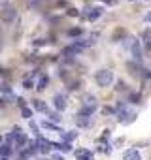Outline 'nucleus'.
<instances>
[{
    "label": "nucleus",
    "mask_w": 151,
    "mask_h": 160,
    "mask_svg": "<svg viewBox=\"0 0 151 160\" xmlns=\"http://www.w3.org/2000/svg\"><path fill=\"white\" fill-rule=\"evenodd\" d=\"M95 81H96V85L98 87H110L112 83H113V72L110 70V68H100L96 73H95Z\"/></svg>",
    "instance_id": "obj_1"
},
{
    "label": "nucleus",
    "mask_w": 151,
    "mask_h": 160,
    "mask_svg": "<svg viewBox=\"0 0 151 160\" xmlns=\"http://www.w3.org/2000/svg\"><path fill=\"white\" fill-rule=\"evenodd\" d=\"M0 19H2V23H13L17 19V10L13 6H4L0 10Z\"/></svg>",
    "instance_id": "obj_2"
},
{
    "label": "nucleus",
    "mask_w": 151,
    "mask_h": 160,
    "mask_svg": "<svg viewBox=\"0 0 151 160\" xmlns=\"http://www.w3.org/2000/svg\"><path fill=\"white\" fill-rule=\"evenodd\" d=\"M136 119V111H132V109H121V111H117V122H121V124H130L132 121Z\"/></svg>",
    "instance_id": "obj_3"
},
{
    "label": "nucleus",
    "mask_w": 151,
    "mask_h": 160,
    "mask_svg": "<svg viewBox=\"0 0 151 160\" xmlns=\"http://www.w3.org/2000/svg\"><path fill=\"white\" fill-rule=\"evenodd\" d=\"M53 106H55L57 111H64V109L68 108V96H66L64 92H57V94L53 96Z\"/></svg>",
    "instance_id": "obj_4"
},
{
    "label": "nucleus",
    "mask_w": 151,
    "mask_h": 160,
    "mask_svg": "<svg viewBox=\"0 0 151 160\" xmlns=\"http://www.w3.org/2000/svg\"><path fill=\"white\" fill-rule=\"evenodd\" d=\"M85 19H89V21H95V19H98L100 15H102V8H91V6H87L85 8Z\"/></svg>",
    "instance_id": "obj_5"
},
{
    "label": "nucleus",
    "mask_w": 151,
    "mask_h": 160,
    "mask_svg": "<svg viewBox=\"0 0 151 160\" xmlns=\"http://www.w3.org/2000/svg\"><path fill=\"white\" fill-rule=\"evenodd\" d=\"M123 160H142V154L136 147H132V149H127L123 152Z\"/></svg>",
    "instance_id": "obj_6"
},
{
    "label": "nucleus",
    "mask_w": 151,
    "mask_h": 160,
    "mask_svg": "<svg viewBox=\"0 0 151 160\" xmlns=\"http://www.w3.org/2000/svg\"><path fill=\"white\" fill-rule=\"evenodd\" d=\"M76 124L81 126V128H87V126L93 124V119L87 117V115H80V113H78V117H76Z\"/></svg>",
    "instance_id": "obj_7"
},
{
    "label": "nucleus",
    "mask_w": 151,
    "mask_h": 160,
    "mask_svg": "<svg viewBox=\"0 0 151 160\" xmlns=\"http://www.w3.org/2000/svg\"><path fill=\"white\" fill-rule=\"evenodd\" d=\"M74 154L78 160H93V151H89V149H78Z\"/></svg>",
    "instance_id": "obj_8"
},
{
    "label": "nucleus",
    "mask_w": 151,
    "mask_h": 160,
    "mask_svg": "<svg viewBox=\"0 0 151 160\" xmlns=\"http://www.w3.org/2000/svg\"><path fill=\"white\" fill-rule=\"evenodd\" d=\"M132 55H134V58H136L138 62H142L143 55H142V45H140L138 40H136V43H132Z\"/></svg>",
    "instance_id": "obj_9"
},
{
    "label": "nucleus",
    "mask_w": 151,
    "mask_h": 160,
    "mask_svg": "<svg viewBox=\"0 0 151 160\" xmlns=\"http://www.w3.org/2000/svg\"><path fill=\"white\" fill-rule=\"evenodd\" d=\"M32 106H34V109L36 111H42V113H47L49 109H47V104L45 102H42V100H34L32 102Z\"/></svg>",
    "instance_id": "obj_10"
},
{
    "label": "nucleus",
    "mask_w": 151,
    "mask_h": 160,
    "mask_svg": "<svg viewBox=\"0 0 151 160\" xmlns=\"http://www.w3.org/2000/svg\"><path fill=\"white\" fill-rule=\"evenodd\" d=\"M47 83H49V77H47V75H42V77H40V81H38V85H36V89L42 92L44 89H47Z\"/></svg>",
    "instance_id": "obj_11"
},
{
    "label": "nucleus",
    "mask_w": 151,
    "mask_h": 160,
    "mask_svg": "<svg viewBox=\"0 0 151 160\" xmlns=\"http://www.w3.org/2000/svg\"><path fill=\"white\" fill-rule=\"evenodd\" d=\"M142 42H143L145 51H149V28H145V30H143V34H142Z\"/></svg>",
    "instance_id": "obj_12"
},
{
    "label": "nucleus",
    "mask_w": 151,
    "mask_h": 160,
    "mask_svg": "<svg viewBox=\"0 0 151 160\" xmlns=\"http://www.w3.org/2000/svg\"><path fill=\"white\" fill-rule=\"evenodd\" d=\"M10 154H12V145H2V147H0V156L8 158Z\"/></svg>",
    "instance_id": "obj_13"
},
{
    "label": "nucleus",
    "mask_w": 151,
    "mask_h": 160,
    "mask_svg": "<svg viewBox=\"0 0 151 160\" xmlns=\"http://www.w3.org/2000/svg\"><path fill=\"white\" fill-rule=\"evenodd\" d=\"M127 68L130 70V73H132V75H140V66H138V64L128 62V64H127Z\"/></svg>",
    "instance_id": "obj_14"
},
{
    "label": "nucleus",
    "mask_w": 151,
    "mask_h": 160,
    "mask_svg": "<svg viewBox=\"0 0 151 160\" xmlns=\"http://www.w3.org/2000/svg\"><path fill=\"white\" fill-rule=\"evenodd\" d=\"M42 126H44V128H47V130H53V132H62L59 126H55V124H53V122H49V121H44V122H42Z\"/></svg>",
    "instance_id": "obj_15"
},
{
    "label": "nucleus",
    "mask_w": 151,
    "mask_h": 160,
    "mask_svg": "<svg viewBox=\"0 0 151 160\" xmlns=\"http://www.w3.org/2000/svg\"><path fill=\"white\" fill-rule=\"evenodd\" d=\"M127 89H128V87H127V83H125V81H121V79L115 83V91H117V92H125Z\"/></svg>",
    "instance_id": "obj_16"
},
{
    "label": "nucleus",
    "mask_w": 151,
    "mask_h": 160,
    "mask_svg": "<svg viewBox=\"0 0 151 160\" xmlns=\"http://www.w3.org/2000/svg\"><path fill=\"white\" fill-rule=\"evenodd\" d=\"M80 87H81V83L78 79H76V81H68V91H78Z\"/></svg>",
    "instance_id": "obj_17"
},
{
    "label": "nucleus",
    "mask_w": 151,
    "mask_h": 160,
    "mask_svg": "<svg viewBox=\"0 0 151 160\" xmlns=\"http://www.w3.org/2000/svg\"><path fill=\"white\" fill-rule=\"evenodd\" d=\"M34 75H36V73H34ZM34 75H32V77H34ZM32 77H27L25 81H23V87H25V89H32V87H34V79H32Z\"/></svg>",
    "instance_id": "obj_18"
},
{
    "label": "nucleus",
    "mask_w": 151,
    "mask_h": 160,
    "mask_svg": "<svg viewBox=\"0 0 151 160\" xmlns=\"http://www.w3.org/2000/svg\"><path fill=\"white\" fill-rule=\"evenodd\" d=\"M130 102H132V104H140V102H142V94H140V92H132V94H130Z\"/></svg>",
    "instance_id": "obj_19"
},
{
    "label": "nucleus",
    "mask_w": 151,
    "mask_h": 160,
    "mask_svg": "<svg viewBox=\"0 0 151 160\" xmlns=\"http://www.w3.org/2000/svg\"><path fill=\"white\" fill-rule=\"evenodd\" d=\"M21 115H23L25 119H30V117H32V109L25 106V108H21Z\"/></svg>",
    "instance_id": "obj_20"
},
{
    "label": "nucleus",
    "mask_w": 151,
    "mask_h": 160,
    "mask_svg": "<svg viewBox=\"0 0 151 160\" xmlns=\"http://www.w3.org/2000/svg\"><path fill=\"white\" fill-rule=\"evenodd\" d=\"M62 136H64V139H66L64 143H70L74 138H78V132H70V134H62Z\"/></svg>",
    "instance_id": "obj_21"
},
{
    "label": "nucleus",
    "mask_w": 151,
    "mask_h": 160,
    "mask_svg": "<svg viewBox=\"0 0 151 160\" xmlns=\"http://www.w3.org/2000/svg\"><path fill=\"white\" fill-rule=\"evenodd\" d=\"M98 151H100V152H106V154H108V152L112 151V145H108V143H106V145H104V143H100V147H98Z\"/></svg>",
    "instance_id": "obj_22"
},
{
    "label": "nucleus",
    "mask_w": 151,
    "mask_h": 160,
    "mask_svg": "<svg viewBox=\"0 0 151 160\" xmlns=\"http://www.w3.org/2000/svg\"><path fill=\"white\" fill-rule=\"evenodd\" d=\"M81 32H83L81 28H70V30H68V36H80Z\"/></svg>",
    "instance_id": "obj_23"
},
{
    "label": "nucleus",
    "mask_w": 151,
    "mask_h": 160,
    "mask_svg": "<svg viewBox=\"0 0 151 160\" xmlns=\"http://www.w3.org/2000/svg\"><path fill=\"white\" fill-rule=\"evenodd\" d=\"M125 34H127V32H125L123 28H117V30H115V34H113V40H117V38H123Z\"/></svg>",
    "instance_id": "obj_24"
},
{
    "label": "nucleus",
    "mask_w": 151,
    "mask_h": 160,
    "mask_svg": "<svg viewBox=\"0 0 151 160\" xmlns=\"http://www.w3.org/2000/svg\"><path fill=\"white\" fill-rule=\"evenodd\" d=\"M68 15H70V17H78V15H80V10L70 8V10H68Z\"/></svg>",
    "instance_id": "obj_25"
},
{
    "label": "nucleus",
    "mask_w": 151,
    "mask_h": 160,
    "mask_svg": "<svg viewBox=\"0 0 151 160\" xmlns=\"http://www.w3.org/2000/svg\"><path fill=\"white\" fill-rule=\"evenodd\" d=\"M110 136H112V134H110V130H104V134L100 136V141H104V139H110Z\"/></svg>",
    "instance_id": "obj_26"
},
{
    "label": "nucleus",
    "mask_w": 151,
    "mask_h": 160,
    "mask_svg": "<svg viewBox=\"0 0 151 160\" xmlns=\"http://www.w3.org/2000/svg\"><path fill=\"white\" fill-rule=\"evenodd\" d=\"M102 113L104 115H112L113 113V108H102Z\"/></svg>",
    "instance_id": "obj_27"
},
{
    "label": "nucleus",
    "mask_w": 151,
    "mask_h": 160,
    "mask_svg": "<svg viewBox=\"0 0 151 160\" xmlns=\"http://www.w3.org/2000/svg\"><path fill=\"white\" fill-rule=\"evenodd\" d=\"M51 160H64V156H62V154H53Z\"/></svg>",
    "instance_id": "obj_28"
},
{
    "label": "nucleus",
    "mask_w": 151,
    "mask_h": 160,
    "mask_svg": "<svg viewBox=\"0 0 151 160\" xmlns=\"http://www.w3.org/2000/svg\"><path fill=\"white\" fill-rule=\"evenodd\" d=\"M0 160H8V158H4V156H0Z\"/></svg>",
    "instance_id": "obj_29"
},
{
    "label": "nucleus",
    "mask_w": 151,
    "mask_h": 160,
    "mask_svg": "<svg viewBox=\"0 0 151 160\" xmlns=\"http://www.w3.org/2000/svg\"><path fill=\"white\" fill-rule=\"evenodd\" d=\"M38 160H49V158H38Z\"/></svg>",
    "instance_id": "obj_30"
},
{
    "label": "nucleus",
    "mask_w": 151,
    "mask_h": 160,
    "mask_svg": "<svg viewBox=\"0 0 151 160\" xmlns=\"http://www.w3.org/2000/svg\"><path fill=\"white\" fill-rule=\"evenodd\" d=\"M19 160H27V158H19Z\"/></svg>",
    "instance_id": "obj_31"
},
{
    "label": "nucleus",
    "mask_w": 151,
    "mask_h": 160,
    "mask_svg": "<svg viewBox=\"0 0 151 160\" xmlns=\"http://www.w3.org/2000/svg\"><path fill=\"white\" fill-rule=\"evenodd\" d=\"M0 141H2V136H0Z\"/></svg>",
    "instance_id": "obj_32"
},
{
    "label": "nucleus",
    "mask_w": 151,
    "mask_h": 160,
    "mask_svg": "<svg viewBox=\"0 0 151 160\" xmlns=\"http://www.w3.org/2000/svg\"><path fill=\"white\" fill-rule=\"evenodd\" d=\"M0 32H2V27H0Z\"/></svg>",
    "instance_id": "obj_33"
},
{
    "label": "nucleus",
    "mask_w": 151,
    "mask_h": 160,
    "mask_svg": "<svg viewBox=\"0 0 151 160\" xmlns=\"http://www.w3.org/2000/svg\"><path fill=\"white\" fill-rule=\"evenodd\" d=\"M132 2H134V0H132Z\"/></svg>",
    "instance_id": "obj_34"
}]
</instances>
